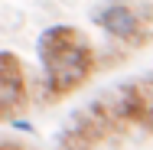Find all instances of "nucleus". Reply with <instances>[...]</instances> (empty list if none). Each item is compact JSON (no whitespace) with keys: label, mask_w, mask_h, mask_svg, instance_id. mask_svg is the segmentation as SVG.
Masks as SVG:
<instances>
[{"label":"nucleus","mask_w":153,"mask_h":150,"mask_svg":"<svg viewBox=\"0 0 153 150\" xmlns=\"http://www.w3.org/2000/svg\"><path fill=\"white\" fill-rule=\"evenodd\" d=\"M39 59L49 98L75 91L94 72V49L75 26H49L39 36Z\"/></svg>","instance_id":"obj_1"},{"label":"nucleus","mask_w":153,"mask_h":150,"mask_svg":"<svg viewBox=\"0 0 153 150\" xmlns=\"http://www.w3.org/2000/svg\"><path fill=\"white\" fill-rule=\"evenodd\" d=\"M26 104V72L13 52H0V114Z\"/></svg>","instance_id":"obj_2"},{"label":"nucleus","mask_w":153,"mask_h":150,"mask_svg":"<svg viewBox=\"0 0 153 150\" xmlns=\"http://www.w3.org/2000/svg\"><path fill=\"white\" fill-rule=\"evenodd\" d=\"M94 20H98L101 30L111 33L114 39H134L140 33V20H137V13L127 3H108L104 10L94 13Z\"/></svg>","instance_id":"obj_3"}]
</instances>
